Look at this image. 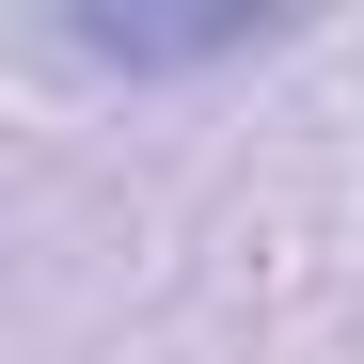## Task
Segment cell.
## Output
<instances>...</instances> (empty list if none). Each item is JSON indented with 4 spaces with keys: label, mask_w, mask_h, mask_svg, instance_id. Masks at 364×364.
Masks as SVG:
<instances>
[{
    "label": "cell",
    "mask_w": 364,
    "mask_h": 364,
    "mask_svg": "<svg viewBox=\"0 0 364 364\" xmlns=\"http://www.w3.org/2000/svg\"><path fill=\"white\" fill-rule=\"evenodd\" d=\"M80 48V64H127V80H174V64H237V48H269L285 16H254V0H222V16H48Z\"/></svg>",
    "instance_id": "obj_1"
}]
</instances>
